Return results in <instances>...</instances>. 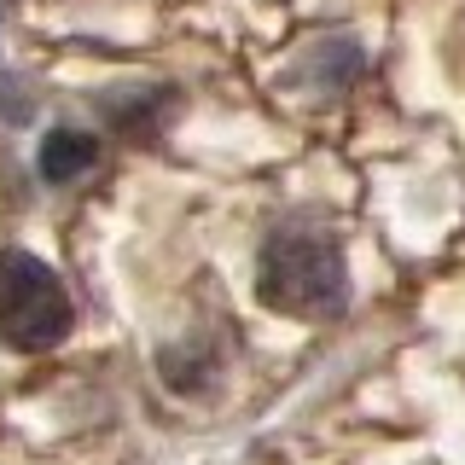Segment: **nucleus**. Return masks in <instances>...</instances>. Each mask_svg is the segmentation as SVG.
<instances>
[{
    "mask_svg": "<svg viewBox=\"0 0 465 465\" xmlns=\"http://www.w3.org/2000/svg\"><path fill=\"white\" fill-rule=\"evenodd\" d=\"M256 297L262 309L291 320H326L349 302V262L343 244L326 232H273L256 256Z\"/></svg>",
    "mask_w": 465,
    "mask_h": 465,
    "instance_id": "obj_1",
    "label": "nucleus"
},
{
    "mask_svg": "<svg viewBox=\"0 0 465 465\" xmlns=\"http://www.w3.org/2000/svg\"><path fill=\"white\" fill-rule=\"evenodd\" d=\"M70 320H76V302L47 262L29 251H0V343L18 355H41L64 343Z\"/></svg>",
    "mask_w": 465,
    "mask_h": 465,
    "instance_id": "obj_2",
    "label": "nucleus"
},
{
    "mask_svg": "<svg viewBox=\"0 0 465 465\" xmlns=\"http://www.w3.org/2000/svg\"><path fill=\"white\" fill-rule=\"evenodd\" d=\"M94 163H99V140L82 134V128H53V134L41 140V152H35L41 181H53V186L76 181V174H87Z\"/></svg>",
    "mask_w": 465,
    "mask_h": 465,
    "instance_id": "obj_3",
    "label": "nucleus"
}]
</instances>
